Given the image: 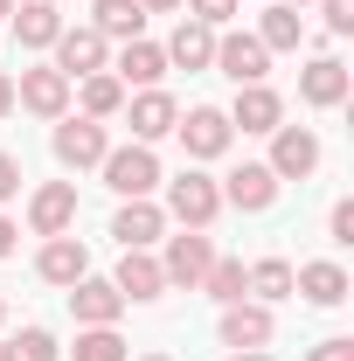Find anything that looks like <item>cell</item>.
<instances>
[{"label":"cell","instance_id":"6da1fadb","mask_svg":"<svg viewBox=\"0 0 354 361\" xmlns=\"http://www.w3.org/2000/svg\"><path fill=\"white\" fill-rule=\"evenodd\" d=\"M160 209H167V223H181V229H209L222 216V188L202 174V167H181V174L167 180V202H160Z\"/></svg>","mask_w":354,"mask_h":361},{"label":"cell","instance_id":"7a4b0ae2","mask_svg":"<svg viewBox=\"0 0 354 361\" xmlns=\"http://www.w3.org/2000/svg\"><path fill=\"white\" fill-rule=\"evenodd\" d=\"M97 174H104V188L118 195V202H146L153 188H160V160H153V146H111L104 160H97Z\"/></svg>","mask_w":354,"mask_h":361},{"label":"cell","instance_id":"3957f363","mask_svg":"<svg viewBox=\"0 0 354 361\" xmlns=\"http://www.w3.org/2000/svg\"><path fill=\"white\" fill-rule=\"evenodd\" d=\"M209 264H216V243H209V229H181V236H167V257H160L167 285H181V292H202Z\"/></svg>","mask_w":354,"mask_h":361},{"label":"cell","instance_id":"277c9868","mask_svg":"<svg viewBox=\"0 0 354 361\" xmlns=\"http://www.w3.org/2000/svg\"><path fill=\"white\" fill-rule=\"evenodd\" d=\"M222 188V209H243V216H264L271 202H278V188H285V180L271 174L264 160H243V167H229V174L216 180Z\"/></svg>","mask_w":354,"mask_h":361},{"label":"cell","instance_id":"5b68a950","mask_svg":"<svg viewBox=\"0 0 354 361\" xmlns=\"http://www.w3.org/2000/svg\"><path fill=\"white\" fill-rule=\"evenodd\" d=\"M181 146H188V160L202 167V160H222L229 153V139H236V126H229V111H216V104H195V111H181Z\"/></svg>","mask_w":354,"mask_h":361},{"label":"cell","instance_id":"8992f818","mask_svg":"<svg viewBox=\"0 0 354 361\" xmlns=\"http://www.w3.org/2000/svg\"><path fill=\"white\" fill-rule=\"evenodd\" d=\"M70 77L56 70V63H35V70H21V84H14V104L21 111H35V118H70Z\"/></svg>","mask_w":354,"mask_h":361},{"label":"cell","instance_id":"52a82bcc","mask_svg":"<svg viewBox=\"0 0 354 361\" xmlns=\"http://www.w3.org/2000/svg\"><path fill=\"white\" fill-rule=\"evenodd\" d=\"M264 167L278 180H312V167H319V133H312V126H278Z\"/></svg>","mask_w":354,"mask_h":361},{"label":"cell","instance_id":"ba28073f","mask_svg":"<svg viewBox=\"0 0 354 361\" xmlns=\"http://www.w3.org/2000/svg\"><path fill=\"white\" fill-rule=\"evenodd\" d=\"M209 70H222L229 84H264L271 49L257 42V35H243V28H229V35H216V63H209Z\"/></svg>","mask_w":354,"mask_h":361},{"label":"cell","instance_id":"9c48e42d","mask_svg":"<svg viewBox=\"0 0 354 361\" xmlns=\"http://www.w3.org/2000/svg\"><path fill=\"white\" fill-rule=\"evenodd\" d=\"M104 153H111V133H104L97 118H84V111H77V118H56V160H63V167L84 174V167H97Z\"/></svg>","mask_w":354,"mask_h":361},{"label":"cell","instance_id":"30bf717a","mask_svg":"<svg viewBox=\"0 0 354 361\" xmlns=\"http://www.w3.org/2000/svg\"><path fill=\"white\" fill-rule=\"evenodd\" d=\"M56 70H63L70 84H77V77H97V70H111V42H104L90 21L84 28H63V35H56Z\"/></svg>","mask_w":354,"mask_h":361},{"label":"cell","instance_id":"8fae6325","mask_svg":"<svg viewBox=\"0 0 354 361\" xmlns=\"http://www.w3.org/2000/svg\"><path fill=\"white\" fill-rule=\"evenodd\" d=\"M222 348H271V334H278V319H271V306L264 299H236V306H222Z\"/></svg>","mask_w":354,"mask_h":361},{"label":"cell","instance_id":"7c38bea8","mask_svg":"<svg viewBox=\"0 0 354 361\" xmlns=\"http://www.w3.org/2000/svg\"><path fill=\"white\" fill-rule=\"evenodd\" d=\"M28 229L35 236H70L77 229V188L70 180H42L28 195Z\"/></svg>","mask_w":354,"mask_h":361},{"label":"cell","instance_id":"4fadbf2b","mask_svg":"<svg viewBox=\"0 0 354 361\" xmlns=\"http://www.w3.org/2000/svg\"><path fill=\"white\" fill-rule=\"evenodd\" d=\"M126 126H133L139 146H153V139H167V133L181 126V104L153 84V90H139V97H126Z\"/></svg>","mask_w":354,"mask_h":361},{"label":"cell","instance_id":"5bb4252c","mask_svg":"<svg viewBox=\"0 0 354 361\" xmlns=\"http://www.w3.org/2000/svg\"><path fill=\"white\" fill-rule=\"evenodd\" d=\"M111 236H118V250H153V243L167 236V209H160L153 195H146V202H118Z\"/></svg>","mask_w":354,"mask_h":361},{"label":"cell","instance_id":"9a60e30c","mask_svg":"<svg viewBox=\"0 0 354 361\" xmlns=\"http://www.w3.org/2000/svg\"><path fill=\"white\" fill-rule=\"evenodd\" d=\"M348 90H354V77H348V63H341V56H312L306 70H299V97H306L312 111L348 104Z\"/></svg>","mask_w":354,"mask_h":361},{"label":"cell","instance_id":"2e32d148","mask_svg":"<svg viewBox=\"0 0 354 361\" xmlns=\"http://www.w3.org/2000/svg\"><path fill=\"white\" fill-rule=\"evenodd\" d=\"M292 292L306 306H348V264L341 257H312V264L292 271Z\"/></svg>","mask_w":354,"mask_h":361},{"label":"cell","instance_id":"e0dca14e","mask_svg":"<svg viewBox=\"0 0 354 361\" xmlns=\"http://www.w3.org/2000/svg\"><path fill=\"white\" fill-rule=\"evenodd\" d=\"M70 313H77V326H118L126 292H118L111 278H77V285H70Z\"/></svg>","mask_w":354,"mask_h":361},{"label":"cell","instance_id":"ac0fdd59","mask_svg":"<svg viewBox=\"0 0 354 361\" xmlns=\"http://www.w3.org/2000/svg\"><path fill=\"white\" fill-rule=\"evenodd\" d=\"M111 285L126 292V306H153V299L167 292V271H160V257H153V250H126V257H118V271H111Z\"/></svg>","mask_w":354,"mask_h":361},{"label":"cell","instance_id":"d6986e66","mask_svg":"<svg viewBox=\"0 0 354 361\" xmlns=\"http://www.w3.org/2000/svg\"><path fill=\"white\" fill-rule=\"evenodd\" d=\"M35 278L42 285H77V278H90V250H84V236H49L42 243V257H35Z\"/></svg>","mask_w":354,"mask_h":361},{"label":"cell","instance_id":"ffe728a7","mask_svg":"<svg viewBox=\"0 0 354 361\" xmlns=\"http://www.w3.org/2000/svg\"><path fill=\"white\" fill-rule=\"evenodd\" d=\"M229 126H243V133H278V126H285V97L271 84H236Z\"/></svg>","mask_w":354,"mask_h":361},{"label":"cell","instance_id":"44dd1931","mask_svg":"<svg viewBox=\"0 0 354 361\" xmlns=\"http://www.w3.org/2000/svg\"><path fill=\"white\" fill-rule=\"evenodd\" d=\"M160 56H167V70H209V63H216V28H202V21L188 14L174 35L160 42Z\"/></svg>","mask_w":354,"mask_h":361},{"label":"cell","instance_id":"7402d4cb","mask_svg":"<svg viewBox=\"0 0 354 361\" xmlns=\"http://www.w3.org/2000/svg\"><path fill=\"white\" fill-rule=\"evenodd\" d=\"M7 21H14V42H21V49H56V35L70 28V21L56 14V0H21Z\"/></svg>","mask_w":354,"mask_h":361},{"label":"cell","instance_id":"603a6c76","mask_svg":"<svg viewBox=\"0 0 354 361\" xmlns=\"http://www.w3.org/2000/svg\"><path fill=\"white\" fill-rule=\"evenodd\" d=\"M111 77H118V84L126 90H153L160 84V77H167V56H160V42H146V35H139V42H126L118 49V63H111Z\"/></svg>","mask_w":354,"mask_h":361},{"label":"cell","instance_id":"cb8c5ba5","mask_svg":"<svg viewBox=\"0 0 354 361\" xmlns=\"http://www.w3.org/2000/svg\"><path fill=\"white\" fill-rule=\"evenodd\" d=\"M257 42H264L271 56H292V49L306 42V14H299V7H285V0H278V7H264V21H257Z\"/></svg>","mask_w":354,"mask_h":361},{"label":"cell","instance_id":"d4e9b609","mask_svg":"<svg viewBox=\"0 0 354 361\" xmlns=\"http://www.w3.org/2000/svg\"><path fill=\"white\" fill-rule=\"evenodd\" d=\"M104 42H139V28H146V7L139 0H97V21H90Z\"/></svg>","mask_w":354,"mask_h":361},{"label":"cell","instance_id":"484cf974","mask_svg":"<svg viewBox=\"0 0 354 361\" xmlns=\"http://www.w3.org/2000/svg\"><path fill=\"white\" fill-rule=\"evenodd\" d=\"M126 97H133V90L118 84L111 70H97V77H84V118H97V126H104V118H118V111H126Z\"/></svg>","mask_w":354,"mask_h":361},{"label":"cell","instance_id":"4316f807","mask_svg":"<svg viewBox=\"0 0 354 361\" xmlns=\"http://www.w3.org/2000/svg\"><path fill=\"white\" fill-rule=\"evenodd\" d=\"M243 292H257L264 306H278V299H292V264H285V257H257V264L243 271Z\"/></svg>","mask_w":354,"mask_h":361},{"label":"cell","instance_id":"83f0119b","mask_svg":"<svg viewBox=\"0 0 354 361\" xmlns=\"http://www.w3.org/2000/svg\"><path fill=\"white\" fill-rule=\"evenodd\" d=\"M202 292H209L216 306H236V299H243V257H216L209 278H202Z\"/></svg>","mask_w":354,"mask_h":361},{"label":"cell","instance_id":"f1b7e54d","mask_svg":"<svg viewBox=\"0 0 354 361\" xmlns=\"http://www.w3.org/2000/svg\"><path fill=\"white\" fill-rule=\"evenodd\" d=\"M77 361H133V355H126L118 326H84L77 334Z\"/></svg>","mask_w":354,"mask_h":361},{"label":"cell","instance_id":"f546056e","mask_svg":"<svg viewBox=\"0 0 354 361\" xmlns=\"http://www.w3.org/2000/svg\"><path fill=\"white\" fill-rule=\"evenodd\" d=\"M7 348H14V361H63L49 326H21V341H7Z\"/></svg>","mask_w":354,"mask_h":361},{"label":"cell","instance_id":"4dcf8cb0","mask_svg":"<svg viewBox=\"0 0 354 361\" xmlns=\"http://www.w3.org/2000/svg\"><path fill=\"white\" fill-rule=\"evenodd\" d=\"M181 7H195V21H202V28H229V21H236V7H243V0H181Z\"/></svg>","mask_w":354,"mask_h":361},{"label":"cell","instance_id":"1f68e13d","mask_svg":"<svg viewBox=\"0 0 354 361\" xmlns=\"http://www.w3.org/2000/svg\"><path fill=\"white\" fill-rule=\"evenodd\" d=\"M326 243H341V250L354 243V202H348V195H341V202L326 209Z\"/></svg>","mask_w":354,"mask_h":361},{"label":"cell","instance_id":"d6a6232c","mask_svg":"<svg viewBox=\"0 0 354 361\" xmlns=\"http://www.w3.org/2000/svg\"><path fill=\"white\" fill-rule=\"evenodd\" d=\"M326 14V35H354V0H319Z\"/></svg>","mask_w":354,"mask_h":361},{"label":"cell","instance_id":"836d02e7","mask_svg":"<svg viewBox=\"0 0 354 361\" xmlns=\"http://www.w3.org/2000/svg\"><path fill=\"white\" fill-rule=\"evenodd\" d=\"M306 361H354V341H348V334H334V341H319Z\"/></svg>","mask_w":354,"mask_h":361},{"label":"cell","instance_id":"e575fe53","mask_svg":"<svg viewBox=\"0 0 354 361\" xmlns=\"http://www.w3.org/2000/svg\"><path fill=\"white\" fill-rule=\"evenodd\" d=\"M14 195H21V160L0 153V202H14Z\"/></svg>","mask_w":354,"mask_h":361},{"label":"cell","instance_id":"d590c367","mask_svg":"<svg viewBox=\"0 0 354 361\" xmlns=\"http://www.w3.org/2000/svg\"><path fill=\"white\" fill-rule=\"evenodd\" d=\"M14 236H21V229H14V216H0V257H14Z\"/></svg>","mask_w":354,"mask_h":361},{"label":"cell","instance_id":"8d00e7d4","mask_svg":"<svg viewBox=\"0 0 354 361\" xmlns=\"http://www.w3.org/2000/svg\"><path fill=\"white\" fill-rule=\"evenodd\" d=\"M7 111H14V77L0 70V118H7Z\"/></svg>","mask_w":354,"mask_h":361},{"label":"cell","instance_id":"74e56055","mask_svg":"<svg viewBox=\"0 0 354 361\" xmlns=\"http://www.w3.org/2000/svg\"><path fill=\"white\" fill-rule=\"evenodd\" d=\"M139 7H146V14H174L181 0H139Z\"/></svg>","mask_w":354,"mask_h":361},{"label":"cell","instance_id":"f35d334b","mask_svg":"<svg viewBox=\"0 0 354 361\" xmlns=\"http://www.w3.org/2000/svg\"><path fill=\"white\" fill-rule=\"evenodd\" d=\"M229 361H271V355H264V348H243V355H229Z\"/></svg>","mask_w":354,"mask_h":361},{"label":"cell","instance_id":"ab89813d","mask_svg":"<svg viewBox=\"0 0 354 361\" xmlns=\"http://www.w3.org/2000/svg\"><path fill=\"white\" fill-rule=\"evenodd\" d=\"M7 14H14V0H0V21H7Z\"/></svg>","mask_w":354,"mask_h":361},{"label":"cell","instance_id":"60d3db41","mask_svg":"<svg viewBox=\"0 0 354 361\" xmlns=\"http://www.w3.org/2000/svg\"><path fill=\"white\" fill-rule=\"evenodd\" d=\"M0 361H14V348H7V341H0Z\"/></svg>","mask_w":354,"mask_h":361},{"label":"cell","instance_id":"b9f144b4","mask_svg":"<svg viewBox=\"0 0 354 361\" xmlns=\"http://www.w3.org/2000/svg\"><path fill=\"white\" fill-rule=\"evenodd\" d=\"M139 361H174V355H139Z\"/></svg>","mask_w":354,"mask_h":361},{"label":"cell","instance_id":"7bdbcfd3","mask_svg":"<svg viewBox=\"0 0 354 361\" xmlns=\"http://www.w3.org/2000/svg\"><path fill=\"white\" fill-rule=\"evenodd\" d=\"M285 7H306V0H285Z\"/></svg>","mask_w":354,"mask_h":361},{"label":"cell","instance_id":"ee69618b","mask_svg":"<svg viewBox=\"0 0 354 361\" xmlns=\"http://www.w3.org/2000/svg\"><path fill=\"white\" fill-rule=\"evenodd\" d=\"M0 319H7V299H0Z\"/></svg>","mask_w":354,"mask_h":361}]
</instances>
